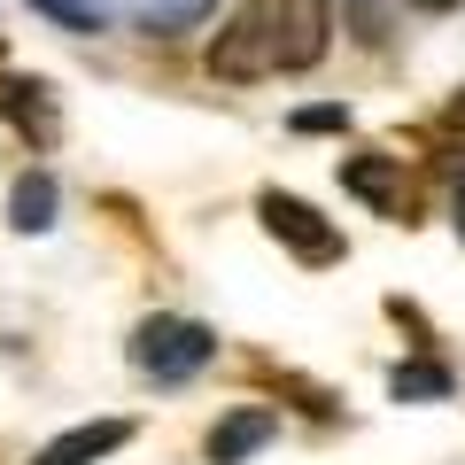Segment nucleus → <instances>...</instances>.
Here are the masks:
<instances>
[{
  "mask_svg": "<svg viewBox=\"0 0 465 465\" xmlns=\"http://www.w3.org/2000/svg\"><path fill=\"white\" fill-rule=\"evenodd\" d=\"M202 63H210V78L217 85H256V78H272V8L256 0V8H232L225 24L210 32V47H202Z\"/></svg>",
  "mask_w": 465,
  "mask_h": 465,
  "instance_id": "obj_1",
  "label": "nucleus"
},
{
  "mask_svg": "<svg viewBox=\"0 0 465 465\" xmlns=\"http://www.w3.org/2000/svg\"><path fill=\"white\" fill-rule=\"evenodd\" d=\"M210 357H217V333L202 318H140L133 333V365L148 381H194Z\"/></svg>",
  "mask_w": 465,
  "mask_h": 465,
  "instance_id": "obj_2",
  "label": "nucleus"
},
{
  "mask_svg": "<svg viewBox=\"0 0 465 465\" xmlns=\"http://www.w3.org/2000/svg\"><path fill=\"white\" fill-rule=\"evenodd\" d=\"M256 217H264V232L280 249H295L302 264H341V232H333L302 194H280V186H272V194H256Z\"/></svg>",
  "mask_w": 465,
  "mask_h": 465,
  "instance_id": "obj_3",
  "label": "nucleus"
},
{
  "mask_svg": "<svg viewBox=\"0 0 465 465\" xmlns=\"http://www.w3.org/2000/svg\"><path fill=\"white\" fill-rule=\"evenodd\" d=\"M333 47V0H272V63L318 70Z\"/></svg>",
  "mask_w": 465,
  "mask_h": 465,
  "instance_id": "obj_4",
  "label": "nucleus"
},
{
  "mask_svg": "<svg viewBox=\"0 0 465 465\" xmlns=\"http://www.w3.org/2000/svg\"><path fill=\"white\" fill-rule=\"evenodd\" d=\"M124 442H133V419H85V427L54 434L32 465H101L109 450H124Z\"/></svg>",
  "mask_w": 465,
  "mask_h": 465,
  "instance_id": "obj_5",
  "label": "nucleus"
},
{
  "mask_svg": "<svg viewBox=\"0 0 465 465\" xmlns=\"http://www.w3.org/2000/svg\"><path fill=\"white\" fill-rule=\"evenodd\" d=\"M0 116H8L24 140H54V101H47V85H39V78L0 70Z\"/></svg>",
  "mask_w": 465,
  "mask_h": 465,
  "instance_id": "obj_6",
  "label": "nucleus"
},
{
  "mask_svg": "<svg viewBox=\"0 0 465 465\" xmlns=\"http://www.w3.org/2000/svg\"><path fill=\"white\" fill-rule=\"evenodd\" d=\"M341 186H349L357 202H372V210H388V217L403 210V163H396V155H349V163H341Z\"/></svg>",
  "mask_w": 465,
  "mask_h": 465,
  "instance_id": "obj_7",
  "label": "nucleus"
},
{
  "mask_svg": "<svg viewBox=\"0 0 465 465\" xmlns=\"http://www.w3.org/2000/svg\"><path fill=\"white\" fill-rule=\"evenodd\" d=\"M272 434H280V419H272V411H232V419H217V427H210V442H202V450H210V465H241V458H256Z\"/></svg>",
  "mask_w": 465,
  "mask_h": 465,
  "instance_id": "obj_8",
  "label": "nucleus"
},
{
  "mask_svg": "<svg viewBox=\"0 0 465 465\" xmlns=\"http://www.w3.org/2000/svg\"><path fill=\"white\" fill-rule=\"evenodd\" d=\"M8 210H16L24 232H47V225H54V179H47V171L16 179V202H8Z\"/></svg>",
  "mask_w": 465,
  "mask_h": 465,
  "instance_id": "obj_9",
  "label": "nucleus"
},
{
  "mask_svg": "<svg viewBox=\"0 0 465 465\" xmlns=\"http://www.w3.org/2000/svg\"><path fill=\"white\" fill-rule=\"evenodd\" d=\"M442 372H434V365H396V396H442Z\"/></svg>",
  "mask_w": 465,
  "mask_h": 465,
  "instance_id": "obj_10",
  "label": "nucleus"
},
{
  "mask_svg": "<svg viewBox=\"0 0 465 465\" xmlns=\"http://www.w3.org/2000/svg\"><path fill=\"white\" fill-rule=\"evenodd\" d=\"M295 124H302V133H333V124H341V109H302Z\"/></svg>",
  "mask_w": 465,
  "mask_h": 465,
  "instance_id": "obj_11",
  "label": "nucleus"
},
{
  "mask_svg": "<svg viewBox=\"0 0 465 465\" xmlns=\"http://www.w3.org/2000/svg\"><path fill=\"white\" fill-rule=\"evenodd\" d=\"M403 8H427V16H450V8H458V0H403Z\"/></svg>",
  "mask_w": 465,
  "mask_h": 465,
  "instance_id": "obj_12",
  "label": "nucleus"
},
{
  "mask_svg": "<svg viewBox=\"0 0 465 465\" xmlns=\"http://www.w3.org/2000/svg\"><path fill=\"white\" fill-rule=\"evenodd\" d=\"M458 232H465V186H458Z\"/></svg>",
  "mask_w": 465,
  "mask_h": 465,
  "instance_id": "obj_13",
  "label": "nucleus"
}]
</instances>
